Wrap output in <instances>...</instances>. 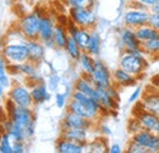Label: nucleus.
I'll list each match as a JSON object with an SVG mask.
<instances>
[{
	"label": "nucleus",
	"mask_w": 159,
	"mask_h": 153,
	"mask_svg": "<svg viewBox=\"0 0 159 153\" xmlns=\"http://www.w3.org/2000/svg\"><path fill=\"white\" fill-rule=\"evenodd\" d=\"M6 110L7 115L12 119V121L19 125L23 132L26 135V138H31L34 135V125H36V118L32 108H26V107H19L16 105L10 98L7 99L6 104Z\"/></svg>",
	"instance_id": "nucleus-1"
},
{
	"label": "nucleus",
	"mask_w": 159,
	"mask_h": 153,
	"mask_svg": "<svg viewBox=\"0 0 159 153\" xmlns=\"http://www.w3.org/2000/svg\"><path fill=\"white\" fill-rule=\"evenodd\" d=\"M119 66L139 80L144 75V71L148 66V60L142 47L131 52H124L120 58Z\"/></svg>",
	"instance_id": "nucleus-2"
},
{
	"label": "nucleus",
	"mask_w": 159,
	"mask_h": 153,
	"mask_svg": "<svg viewBox=\"0 0 159 153\" xmlns=\"http://www.w3.org/2000/svg\"><path fill=\"white\" fill-rule=\"evenodd\" d=\"M1 55L7 65H17L30 60L28 48L26 42L20 43H5Z\"/></svg>",
	"instance_id": "nucleus-3"
},
{
	"label": "nucleus",
	"mask_w": 159,
	"mask_h": 153,
	"mask_svg": "<svg viewBox=\"0 0 159 153\" xmlns=\"http://www.w3.org/2000/svg\"><path fill=\"white\" fill-rule=\"evenodd\" d=\"M40 19H42V14H39L38 10H34L33 12H30V14L25 15L20 20L19 27L22 31L23 36L27 38V40H30V39H38Z\"/></svg>",
	"instance_id": "nucleus-4"
},
{
	"label": "nucleus",
	"mask_w": 159,
	"mask_h": 153,
	"mask_svg": "<svg viewBox=\"0 0 159 153\" xmlns=\"http://www.w3.org/2000/svg\"><path fill=\"white\" fill-rule=\"evenodd\" d=\"M70 20H72L79 27L83 28H89L94 27L97 22V16L92 6H86V7H72L70 9Z\"/></svg>",
	"instance_id": "nucleus-5"
},
{
	"label": "nucleus",
	"mask_w": 159,
	"mask_h": 153,
	"mask_svg": "<svg viewBox=\"0 0 159 153\" xmlns=\"http://www.w3.org/2000/svg\"><path fill=\"white\" fill-rule=\"evenodd\" d=\"M151 11L146 7H130L124 12V25L131 28H137L139 26L147 25L149 21Z\"/></svg>",
	"instance_id": "nucleus-6"
},
{
	"label": "nucleus",
	"mask_w": 159,
	"mask_h": 153,
	"mask_svg": "<svg viewBox=\"0 0 159 153\" xmlns=\"http://www.w3.org/2000/svg\"><path fill=\"white\" fill-rule=\"evenodd\" d=\"M91 78L97 87L108 88L114 85L113 72H110L108 66L98 59H96L94 61V69H93V72L91 74Z\"/></svg>",
	"instance_id": "nucleus-7"
},
{
	"label": "nucleus",
	"mask_w": 159,
	"mask_h": 153,
	"mask_svg": "<svg viewBox=\"0 0 159 153\" xmlns=\"http://www.w3.org/2000/svg\"><path fill=\"white\" fill-rule=\"evenodd\" d=\"M131 140L139 143L141 146H143L148 152L151 153L159 152V136L157 132L141 129L139 131L132 134Z\"/></svg>",
	"instance_id": "nucleus-8"
},
{
	"label": "nucleus",
	"mask_w": 159,
	"mask_h": 153,
	"mask_svg": "<svg viewBox=\"0 0 159 153\" xmlns=\"http://www.w3.org/2000/svg\"><path fill=\"white\" fill-rule=\"evenodd\" d=\"M9 98L19 107H26V108H32L33 99L31 95V88L26 85H15L10 88Z\"/></svg>",
	"instance_id": "nucleus-9"
},
{
	"label": "nucleus",
	"mask_w": 159,
	"mask_h": 153,
	"mask_svg": "<svg viewBox=\"0 0 159 153\" xmlns=\"http://www.w3.org/2000/svg\"><path fill=\"white\" fill-rule=\"evenodd\" d=\"M55 23L53 19L48 15H42L40 19V27H39V36L38 39L45 45V48H55V43H54V31H55Z\"/></svg>",
	"instance_id": "nucleus-10"
},
{
	"label": "nucleus",
	"mask_w": 159,
	"mask_h": 153,
	"mask_svg": "<svg viewBox=\"0 0 159 153\" xmlns=\"http://www.w3.org/2000/svg\"><path fill=\"white\" fill-rule=\"evenodd\" d=\"M93 128V121L88 120L74 112L67 110L62 119V129H87L91 130Z\"/></svg>",
	"instance_id": "nucleus-11"
},
{
	"label": "nucleus",
	"mask_w": 159,
	"mask_h": 153,
	"mask_svg": "<svg viewBox=\"0 0 159 153\" xmlns=\"http://www.w3.org/2000/svg\"><path fill=\"white\" fill-rule=\"evenodd\" d=\"M119 42L124 49V52H131L141 48V42L139 40L135 28L131 27H122L119 33Z\"/></svg>",
	"instance_id": "nucleus-12"
},
{
	"label": "nucleus",
	"mask_w": 159,
	"mask_h": 153,
	"mask_svg": "<svg viewBox=\"0 0 159 153\" xmlns=\"http://www.w3.org/2000/svg\"><path fill=\"white\" fill-rule=\"evenodd\" d=\"M67 110L74 112V113L81 115V116H83V118H86L88 120H92V121H96L98 118H100V115H102L98 112L93 110L92 108L84 105L83 103H81V102L76 100V99H72V98L67 103Z\"/></svg>",
	"instance_id": "nucleus-13"
},
{
	"label": "nucleus",
	"mask_w": 159,
	"mask_h": 153,
	"mask_svg": "<svg viewBox=\"0 0 159 153\" xmlns=\"http://www.w3.org/2000/svg\"><path fill=\"white\" fill-rule=\"evenodd\" d=\"M30 88H31V95H32L33 103L37 104V105L43 104L45 102H49L52 99V92L49 91V88H48V86L44 81L33 83Z\"/></svg>",
	"instance_id": "nucleus-14"
},
{
	"label": "nucleus",
	"mask_w": 159,
	"mask_h": 153,
	"mask_svg": "<svg viewBox=\"0 0 159 153\" xmlns=\"http://www.w3.org/2000/svg\"><path fill=\"white\" fill-rule=\"evenodd\" d=\"M136 118L139 119L142 129L148 130V131L157 132V129H158V126H159V114L158 113H152V112L144 110V109L142 108V110L137 114Z\"/></svg>",
	"instance_id": "nucleus-15"
},
{
	"label": "nucleus",
	"mask_w": 159,
	"mask_h": 153,
	"mask_svg": "<svg viewBox=\"0 0 159 153\" xmlns=\"http://www.w3.org/2000/svg\"><path fill=\"white\" fill-rule=\"evenodd\" d=\"M27 48H28V54H30V61L34 64H40L43 63L45 58V45L40 42L39 39H30L26 42Z\"/></svg>",
	"instance_id": "nucleus-16"
},
{
	"label": "nucleus",
	"mask_w": 159,
	"mask_h": 153,
	"mask_svg": "<svg viewBox=\"0 0 159 153\" xmlns=\"http://www.w3.org/2000/svg\"><path fill=\"white\" fill-rule=\"evenodd\" d=\"M97 87V86H96ZM97 100L100 103L104 112H115L119 105V100H116L108 91V88L97 87Z\"/></svg>",
	"instance_id": "nucleus-17"
},
{
	"label": "nucleus",
	"mask_w": 159,
	"mask_h": 153,
	"mask_svg": "<svg viewBox=\"0 0 159 153\" xmlns=\"http://www.w3.org/2000/svg\"><path fill=\"white\" fill-rule=\"evenodd\" d=\"M74 90L80 91V92H82V93H84V95H87V96L97 99V87H96V85L93 83L91 76H88V75H83V76L79 77V78L75 81Z\"/></svg>",
	"instance_id": "nucleus-18"
},
{
	"label": "nucleus",
	"mask_w": 159,
	"mask_h": 153,
	"mask_svg": "<svg viewBox=\"0 0 159 153\" xmlns=\"http://www.w3.org/2000/svg\"><path fill=\"white\" fill-rule=\"evenodd\" d=\"M142 108L144 110L152 112V113H159V91L158 88H153L151 92L142 93Z\"/></svg>",
	"instance_id": "nucleus-19"
},
{
	"label": "nucleus",
	"mask_w": 159,
	"mask_h": 153,
	"mask_svg": "<svg viewBox=\"0 0 159 153\" xmlns=\"http://www.w3.org/2000/svg\"><path fill=\"white\" fill-rule=\"evenodd\" d=\"M61 137L87 146V143L89 142L88 141L89 130H87V129H62Z\"/></svg>",
	"instance_id": "nucleus-20"
},
{
	"label": "nucleus",
	"mask_w": 159,
	"mask_h": 153,
	"mask_svg": "<svg viewBox=\"0 0 159 153\" xmlns=\"http://www.w3.org/2000/svg\"><path fill=\"white\" fill-rule=\"evenodd\" d=\"M113 80H114V85L120 86V87H131V86H136L139 78L132 76L131 74H129L127 71H125L124 69L118 67L116 70L113 71Z\"/></svg>",
	"instance_id": "nucleus-21"
},
{
	"label": "nucleus",
	"mask_w": 159,
	"mask_h": 153,
	"mask_svg": "<svg viewBox=\"0 0 159 153\" xmlns=\"http://www.w3.org/2000/svg\"><path fill=\"white\" fill-rule=\"evenodd\" d=\"M86 148V145H82L79 142H74L66 138L60 137L57 142V151L59 153H82Z\"/></svg>",
	"instance_id": "nucleus-22"
},
{
	"label": "nucleus",
	"mask_w": 159,
	"mask_h": 153,
	"mask_svg": "<svg viewBox=\"0 0 159 153\" xmlns=\"http://www.w3.org/2000/svg\"><path fill=\"white\" fill-rule=\"evenodd\" d=\"M69 32H67V28L66 26L58 23L55 26V31H54V43H55V48L58 49H65L66 44H67V40H69Z\"/></svg>",
	"instance_id": "nucleus-23"
},
{
	"label": "nucleus",
	"mask_w": 159,
	"mask_h": 153,
	"mask_svg": "<svg viewBox=\"0 0 159 153\" xmlns=\"http://www.w3.org/2000/svg\"><path fill=\"white\" fill-rule=\"evenodd\" d=\"M135 32H136V36H137L139 40L141 42V44L144 43V42H147V40H151V39L156 38V37H158L159 36L158 31H157L154 27H152L149 23L143 25V26H139V27H137V28H135Z\"/></svg>",
	"instance_id": "nucleus-24"
},
{
	"label": "nucleus",
	"mask_w": 159,
	"mask_h": 153,
	"mask_svg": "<svg viewBox=\"0 0 159 153\" xmlns=\"http://www.w3.org/2000/svg\"><path fill=\"white\" fill-rule=\"evenodd\" d=\"M77 61H79V65L81 70H82V72H83V75L91 76V74L93 72V69H94V61H96L94 57H92L89 53L83 50Z\"/></svg>",
	"instance_id": "nucleus-25"
},
{
	"label": "nucleus",
	"mask_w": 159,
	"mask_h": 153,
	"mask_svg": "<svg viewBox=\"0 0 159 153\" xmlns=\"http://www.w3.org/2000/svg\"><path fill=\"white\" fill-rule=\"evenodd\" d=\"M100 49H102L100 35L97 31H92L91 32V39H89V43H88V47H87L86 52L89 53L92 57H98L100 54Z\"/></svg>",
	"instance_id": "nucleus-26"
},
{
	"label": "nucleus",
	"mask_w": 159,
	"mask_h": 153,
	"mask_svg": "<svg viewBox=\"0 0 159 153\" xmlns=\"http://www.w3.org/2000/svg\"><path fill=\"white\" fill-rule=\"evenodd\" d=\"M91 30L89 28H83V27H80L79 30L74 33V38L77 42V44L80 45V48L82 50H86L87 47H88V43H89V39H91Z\"/></svg>",
	"instance_id": "nucleus-27"
},
{
	"label": "nucleus",
	"mask_w": 159,
	"mask_h": 153,
	"mask_svg": "<svg viewBox=\"0 0 159 153\" xmlns=\"http://www.w3.org/2000/svg\"><path fill=\"white\" fill-rule=\"evenodd\" d=\"M144 54L147 58H154L159 57V36L156 38L147 40L141 44Z\"/></svg>",
	"instance_id": "nucleus-28"
},
{
	"label": "nucleus",
	"mask_w": 159,
	"mask_h": 153,
	"mask_svg": "<svg viewBox=\"0 0 159 153\" xmlns=\"http://www.w3.org/2000/svg\"><path fill=\"white\" fill-rule=\"evenodd\" d=\"M65 50H66V53L69 54V57L71 58V59H74V60H79L81 53L83 52V50L80 48L77 42L75 40V38H74L72 36L69 37L67 44H66V47H65Z\"/></svg>",
	"instance_id": "nucleus-29"
},
{
	"label": "nucleus",
	"mask_w": 159,
	"mask_h": 153,
	"mask_svg": "<svg viewBox=\"0 0 159 153\" xmlns=\"http://www.w3.org/2000/svg\"><path fill=\"white\" fill-rule=\"evenodd\" d=\"M0 153H14L12 141L6 132L0 134Z\"/></svg>",
	"instance_id": "nucleus-30"
},
{
	"label": "nucleus",
	"mask_w": 159,
	"mask_h": 153,
	"mask_svg": "<svg viewBox=\"0 0 159 153\" xmlns=\"http://www.w3.org/2000/svg\"><path fill=\"white\" fill-rule=\"evenodd\" d=\"M60 81H61V80H60V76L57 72H52V74L49 75L47 86H48V88H49L50 92H57V91H58L60 83H61Z\"/></svg>",
	"instance_id": "nucleus-31"
},
{
	"label": "nucleus",
	"mask_w": 159,
	"mask_h": 153,
	"mask_svg": "<svg viewBox=\"0 0 159 153\" xmlns=\"http://www.w3.org/2000/svg\"><path fill=\"white\" fill-rule=\"evenodd\" d=\"M65 4L72 9V7H86V6H93V0H65Z\"/></svg>",
	"instance_id": "nucleus-32"
},
{
	"label": "nucleus",
	"mask_w": 159,
	"mask_h": 153,
	"mask_svg": "<svg viewBox=\"0 0 159 153\" xmlns=\"http://www.w3.org/2000/svg\"><path fill=\"white\" fill-rule=\"evenodd\" d=\"M126 152H129V153H148V151H147L143 146H141L139 143L135 142V141H132V140H130L129 143H127V146H126Z\"/></svg>",
	"instance_id": "nucleus-33"
},
{
	"label": "nucleus",
	"mask_w": 159,
	"mask_h": 153,
	"mask_svg": "<svg viewBox=\"0 0 159 153\" xmlns=\"http://www.w3.org/2000/svg\"><path fill=\"white\" fill-rule=\"evenodd\" d=\"M87 146H89L92 152H108V148L105 146V142H102L99 140H93L91 142L87 143Z\"/></svg>",
	"instance_id": "nucleus-34"
},
{
	"label": "nucleus",
	"mask_w": 159,
	"mask_h": 153,
	"mask_svg": "<svg viewBox=\"0 0 159 153\" xmlns=\"http://www.w3.org/2000/svg\"><path fill=\"white\" fill-rule=\"evenodd\" d=\"M55 105L62 109L67 105V95L66 93H61V92H57L55 93Z\"/></svg>",
	"instance_id": "nucleus-35"
},
{
	"label": "nucleus",
	"mask_w": 159,
	"mask_h": 153,
	"mask_svg": "<svg viewBox=\"0 0 159 153\" xmlns=\"http://www.w3.org/2000/svg\"><path fill=\"white\" fill-rule=\"evenodd\" d=\"M7 66L6 69L1 70L0 71V82L2 83V86L5 87V90H9L11 88V81H10V77H9V74H7Z\"/></svg>",
	"instance_id": "nucleus-36"
},
{
	"label": "nucleus",
	"mask_w": 159,
	"mask_h": 153,
	"mask_svg": "<svg viewBox=\"0 0 159 153\" xmlns=\"http://www.w3.org/2000/svg\"><path fill=\"white\" fill-rule=\"evenodd\" d=\"M142 128H141V124H139V119L137 118H134V119H131L130 121H129V125H127V130H129V132L132 135L135 134V132H137L139 131Z\"/></svg>",
	"instance_id": "nucleus-37"
},
{
	"label": "nucleus",
	"mask_w": 159,
	"mask_h": 153,
	"mask_svg": "<svg viewBox=\"0 0 159 153\" xmlns=\"http://www.w3.org/2000/svg\"><path fill=\"white\" fill-rule=\"evenodd\" d=\"M141 97H142V87H141V86H137V87L135 88V91L130 95L127 103H129V104H135Z\"/></svg>",
	"instance_id": "nucleus-38"
},
{
	"label": "nucleus",
	"mask_w": 159,
	"mask_h": 153,
	"mask_svg": "<svg viewBox=\"0 0 159 153\" xmlns=\"http://www.w3.org/2000/svg\"><path fill=\"white\" fill-rule=\"evenodd\" d=\"M12 148H14V153H23L26 151L25 141H16V142H12Z\"/></svg>",
	"instance_id": "nucleus-39"
},
{
	"label": "nucleus",
	"mask_w": 159,
	"mask_h": 153,
	"mask_svg": "<svg viewBox=\"0 0 159 153\" xmlns=\"http://www.w3.org/2000/svg\"><path fill=\"white\" fill-rule=\"evenodd\" d=\"M148 23H149L152 27H154L159 32V14H153V12H151Z\"/></svg>",
	"instance_id": "nucleus-40"
},
{
	"label": "nucleus",
	"mask_w": 159,
	"mask_h": 153,
	"mask_svg": "<svg viewBox=\"0 0 159 153\" xmlns=\"http://www.w3.org/2000/svg\"><path fill=\"white\" fill-rule=\"evenodd\" d=\"M108 152L109 153H121V152H124V151H122L121 145H119V143H113V145L108 148Z\"/></svg>",
	"instance_id": "nucleus-41"
},
{
	"label": "nucleus",
	"mask_w": 159,
	"mask_h": 153,
	"mask_svg": "<svg viewBox=\"0 0 159 153\" xmlns=\"http://www.w3.org/2000/svg\"><path fill=\"white\" fill-rule=\"evenodd\" d=\"M139 1L144 6V7H147V9H151V7L154 6L157 2H159V0H139Z\"/></svg>",
	"instance_id": "nucleus-42"
},
{
	"label": "nucleus",
	"mask_w": 159,
	"mask_h": 153,
	"mask_svg": "<svg viewBox=\"0 0 159 153\" xmlns=\"http://www.w3.org/2000/svg\"><path fill=\"white\" fill-rule=\"evenodd\" d=\"M6 61L4 60V58H2V55H1V53H0V71L1 70H4V69H6Z\"/></svg>",
	"instance_id": "nucleus-43"
},
{
	"label": "nucleus",
	"mask_w": 159,
	"mask_h": 153,
	"mask_svg": "<svg viewBox=\"0 0 159 153\" xmlns=\"http://www.w3.org/2000/svg\"><path fill=\"white\" fill-rule=\"evenodd\" d=\"M4 45H5V36H2V33L0 32V53L2 52Z\"/></svg>",
	"instance_id": "nucleus-44"
},
{
	"label": "nucleus",
	"mask_w": 159,
	"mask_h": 153,
	"mask_svg": "<svg viewBox=\"0 0 159 153\" xmlns=\"http://www.w3.org/2000/svg\"><path fill=\"white\" fill-rule=\"evenodd\" d=\"M152 85H154V87H157L159 91V75L154 76V78H152Z\"/></svg>",
	"instance_id": "nucleus-45"
},
{
	"label": "nucleus",
	"mask_w": 159,
	"mask_h": 153,
	"mask_svg": "<svg viewBox=\"0 0 159 153\" xmlns=\"http://www.w3.org/2000/svg\"><path fill=\"white\" fill-rule=\"evenodd\" d=\"M149 11L153 12V14H159V2H157L154 6H152V7L149 9Z\"/></svg>",
	"instance_id": "nucleus-46"
},
{
	"label": "nucleus",
	"mask_w": 159,
	"mask_h": 153,
	"mask_svg": "<svg viewBox=\"0 0 159 153\" xmlns=\"http://www.w3.org/2000/svg\"><path fill=\"white\" fill-rule=\"evenodd\" d=\"M102 131H103V134L104 135H111V130H110L108 126H105V125L102 126Z\"/></svg>",
	"instance_id": "nucleus-47"
},
{
	"label": "nucleus",
	"mask_w": 159,
	"mask_h": 153,
	"mask_svg": "<svg viewBox=\"0 0 159 153\" xmlns=\"http://www.w3.org/2000/svg\"><path fill=\"white\" fill-rule=\"evenodd\" d=\"M5 91H6V90H5V87H4V86H2V83L0 82V99L4 97V95H5Z\"/></svg>",
	"instance_id": "nucleus-48"
},
{
	"label": "nucleus",
	"mask_w": 159,
	"mask_h": 153,
	"mask_svg": "<svg viewBox=\"0 0 159 153\" xmlns=\"http://www.w3.org/2000/svg\"><path fill=\"white\" fill-rule=\"evenodd\" d=\"M1 130H2V129H1V121H0V134H1Z\"/></svg>",
	"instance_id": "nucleus-49"
},
{
	"label": "nucleus",
	"mask_w": 159,
	"mask_h": 153,
	"mask_svg": "<svg viewBox=\"0 0 159 153\" xmlns=\"http://www.w3.org/2000/svg\"><path fill=\"white\" fill-rule=\"evenodd\" d=\"M157 134H158V136H159V126H158V129H157Z\"/></svg>",
	"instance_id": "nucleus-50"
}]
</instances>
